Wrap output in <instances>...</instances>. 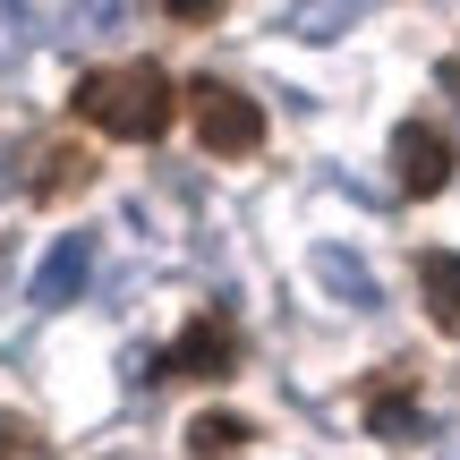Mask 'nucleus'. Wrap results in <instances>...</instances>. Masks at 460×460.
Wrapping results in <instances>:
<instances>
[{
  "instance_id": "nucleus-1",
  "label": "nucleus",
  "mask_w": 460,
  "mask_h": 460,
  "mask_svg": "<svg viewBox=\"0 0 460 460\" xmlns=\"http://www.w3.org/2000/svg\"><path fill=\"white\" fill-rule=\"evenodd\" d=\"M77 111L94 119V128H111V137H163L171 128V111H180V94H171V77L154 60H137V68H94V77H77Z\"/></svg>"
},
{
  "instance_id": "nucleus-2",
  "label": "nucleus",
  "mask_w": 460,
  "mask_h": 460,
  "mask_svg": "<svg viewBox=\"0 0 460 460\" xmlns=\"http://www.w3.org/2000/svg\"><path fill=\"white\" fill-rule=\"evenodd\" d=\"M188 111H197L205 154H256L264 146V111L239 94V85H222V77H197V85H188Z\"/></svg>"
},
{
  "instance_id": "nucleus-3",
  "label": "nucleus",
  "mask_w": 460,
  "mask_h": 460,
  "mask_svg": "<svg viewBox=\"0 0 460 460\" xmlns=\"http://www.w3.org/2000/svg\"><path fill=\"white\" fill-rule=\"evenodd\" d=\"M393 171L410 197H435V188H452V137L427 128V119H410V128L393 137Z\"/></svg>"
},
{
  "instance_id": "nucleus-4",
  "label": "nucleus",
  "mask_w": 460,
  "mask_h": 460,
  "mask_svg": "<svg viewBox=\"0 0 460 460\" xmlns=\"http://www.w3.org/2000/svg\"><path fill=\"white\" fill-rule=\"evenodd\" d=\"M163 358H171V376H230L239 367V332H230V315H197Z\"/></svg>"
},
{
  "instance_id": "nucleus-5",
  "label": "nucleus",
  "mask_w": 460,
  "mask_h": 460,
  "mask_svg": "<svg viewBox=\"0 0 460 460\" xmlns=\"http://www.w3.org/2000/svg\"><path fill=\"white\" fill-rule=\"evenodd\" d=\"M85 281H94V230H68L43 256V273H34V307H68Z\"/></svg>"
},
{
  "instance_id": "nucleus-6",
  "label": "nucleus",
  "mask_w": 460,
  "mask_h": 460,
  "mask_svg": "<svg viewBox=\"0 0 460 460\" xmlns=\"http://www.w3.org/2000/svg\"><path fill=\"white\" fill-rule=\"evenodd\" d=\"M307 264H315V281H324V290H332V298H341V307H367V315H376V307H384V281H376V273H367V264H358V256H349V247H332V239H324V247H315V256H307Z\"/></svg>"
},
{
  "instance_id": "nucleus-7",
  "label": "nucleus",
  "mask_w": 460,
  "mask_h": 460,
  "mask_svg": "<svg viewBox=\"0 0 460 460\" xmlns=\"http://www.w3.org/2000/svg\"><path fill=\"white\" fill-rule=\"evenodd\" d=\"M358 17H367V0H290V9H281V26L307 34V43H324V34L358 26Z\"/></svg>"
},
{
  "instance_id": "nucleus-8",
  "label": "nucleus",
  "mask_w": 460,
  "mask_h": 460,
  "mask_svg": "<svg viewBox=\"0 0 460 460\" xmlns=\"http://www.w3.org/2000/svg\"><path fill=\"white\" fill-rule=\"evenodd\" d=\"M418 281H427V315H435V324H460V256H452V247L418 256Z\"/></svg>"
},
{
  "instance_id": "nucleus-9",
  "label": "nucleus",
  "mask_w": 460,
  "mask_h": 460,
  "mask_svg": "<svg viewBox=\"0 0 460 460\" xmlns=\"http://www.w3.org/2000/svg\"><path fill=\"white\" fill-rule=\"evenodd\" d=\"M367 427H376L384 444H410V435H418V393H410V384H384V393L367 401Z\"/></svg>"
},
{
  "instance_id": "nucleus-10",
  "label": "nucleus",
  "mask_w": 460,
  "mask_h": 460,
  "mask_svg": "<svg viewBox=\"0 0 460 460\" xmlns=\"http://www.w3.org/2000/svg\"><path fill=\"white\" fill-rule=\"evenodd\" d=\"M247 435H256L247 418H230V410H205L197 427H188V452H197V460H222V452H239Z\"/></svg>"
},
{
  "instance_id": "nucleus-11",
  "label": "nucleus",
  "mask_w": 460,
  "mask_h": 460,
  "mask_svg": "<svg viewBox=\"0 0 460 460\" xmlns=\"http://www.w3.org/2000/svg\"><path fill=\"white\" fill-rule=\"evenodd\" d=\"M85 180H94V154L51 146V154H43V171H34V197H68V188H85Z\"/></svg>"
},
{
  "instance_id": "nucleus-12",
  "label": "nucleus",
  "mask_w": 460,
  "mask_h": 460,
  "mask_svg": "<svg viewBox=\"0 0 460 460\" xmlns=\"http://www.w3.org/2000/svg\"><path fill=\"white\" fill-rule=\"evenodd\" d=\"M128 26V0H68V43H102Z\"/></svg>"
},
{
  "instance_id": "nucleus-13",
  "label": "nucleus",
  "mask_w": 460,
  "mask_h": 460,
  "mask_svg": "<svg viewBox=\"0 0 460 460\" xmlns=\"http://www.w3.org/2000/svg\"><path fill=\"white\" fill-rule=\"evenodd\" d=\"M26 17L34 0H0V60H26Z\"/></svg>"
},
{
  "instance_id": "nucleus-14",
  "label": "nucleus",
  "mask_w": 460,
  "mask_h": 460,
  "mask_svg": "<svg viewBox=\"0 0 460 460\" xmlns=\"http://www.w3.org/2000/svg\"><path fill=\"white\" fill-rule=\"evenodd\" d=\"M0 460H34V427L26 418H0Z\"/></svg>"
},
{
  "instance_id": "nucleus-15",
  "label": "nucleus",
  "mask_w": 460,
  "mask_h": 460,
  "mask_svg": "<svg viewBox=\"0 0 460 460\" xmlns=\"http://www.w3.org/2000/svg\"><path fill=\"white\" fill-rule=\"evenodd\" d=\"M163 9H171V17H180V26H205V17H214V9H222V0H163Z\"/></svg>"
},
{
  "instance_id": "nucleus-16",
  "label": "nucleus",
  "mask_w": 460,
  "mask_h": 460,
  "mask_svg": "<svg viewBox=\"0 0 460 460\" xmlns=\"http://www.w3.org/2000/svg\"><path fill=\"white\" fill-rule=\"evenodd\" d=\"M435 77H444V94L460 102V60H444V68H435Z\"/></svg>"
},
{
  "instance_id": "nucleus-17",
  "label": "nucleus",
  "mask_w": 460,
  "mask_h": 460,
  "mask_svg": "<svg viewBox=\"0 0 460 460\" xmlns=\"http://www.w3.org/2000/svg\"><path fill=\"white\" fill-rule=\"evenodd\" d=\"M444 460H460V452H444Z\"/></svg>"
}]
</instances>
